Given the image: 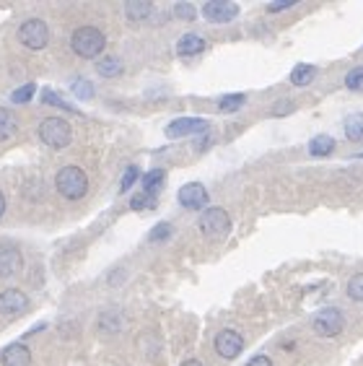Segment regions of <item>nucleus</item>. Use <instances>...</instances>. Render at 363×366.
I'll list each match as a JSON object with an SVG mask.
<instances>
[{
    "mask_svg": "<svg viewBox=\"0 0 363 366\" xmlns=\"http://www.w3.org/2000/svg\"><path fill=\"white\" fill-rule=\"evenodd\" d=\"M55 190H58L65 200L76 203V200L86 197V192H88V177H86V171L81 169V166L68 164V166H62V169L55 174Z\"/></svg>",
    "mask_w": 363,
    "mask_h": 366,
    "instance_id": "obj_1",
    "label": "nucleus"
},
{
    "mask_svg": "<svg viewBox=\"0 0 363 366\" xmlns=\"http://www.w3.org/2000/svg\"><path fill=\"white\" fill-rule=\"evenodd\" d=\"M70 47H73V52H76L78 58L93 60L104 52L107 37H104V32L96 29V26H78L76 32L70 34Z\"/></svg>",
    "mask_w": 363,
    "mask_h": 366,
    "instance_id": "obj_2",
    "label": "nucleus"
},
{
    "mask_svg": "<svg viewBox=\"0 0 363 366\" xmlns=\"http://www.w3.org/2000/svg\"><path fill=\"white\" fill-rule=\"evenodd\" d=\"M39 138H42L44 145H50L55 151H62L73 140V128H70V122L65 117H44L39 122Z\"/></svg>",
    "mask_w": 363,
    "mask_h": 366,
    "instance_id": "obj_3",
    "label": "nucleus"
},
{
    "mask_svg": "<svg viewBox=\"0 0 363 366\" xmlns=\"http://www.w3.org/2000/svg\"><path fill=\"white\" fill-rule=\"evenodd\" d=\"M18 42L24 44L26 50L32 52H39L44 50L47 44H50V26H47V21L44 18H26L24 24L18 26Z\"/></svg>",
    "mask_w": 363,
    "mask_h": 366,
    "instance_id": "obj_4",
    "label": "nucleus"
},
{
    "mask_svg": "<svg viewBox=\"0 0 363 366\" xmlns=\"http://www.w3.org/2000/svg\"><path fill=\"white\" fill-rule=\"evenodd\" d=\"M197 229L203 231V237L208 239L226 237L228 231H231V216L223 208H205L200 221H197Z\"/></svg>",
    "mask_w": 363,
    "mask_h": 366,
    "instance_id": "obj_5",
    "label": "nucleus"
},
{
    "mask_svg": "<svg viewBox=\"0 0 363 366\" xmlns=\"http://www.w3.org/2000/svg\"><path fill=\"white\" fill-rule=\"evenodd\" d=\"M314 332L319 335V338H335V335H340L343 332V327H345V317H343V312L335 307H327L322 309L319 315L314 317L312 322Z\"/></svg>",
    "mask_w": 363,
    "mask_h": 366,
    "instance_id": "obj_6",
    "label": "nucleus"
},
{
    "mask_svg": "<svg viewBox=\"0 0 363 366\" xmlns=\"http://www.w3.org/2000/svg\"><path fill=\"white\" fill-rule=\"evenodd\" d=\"M29 307H32V299L26 291L6 289L0 294V315L3 317H21Z\"/></svg>",
    "mask_w": 363,
    "mask_h": 366,
    "instance_id": "obj_7",
    "label": "nucleus"
},
{
    "mask_svg": "<svg viewBox=\"0 0 363 366\" xmlns=\"http://www.w3.org/2000/svg\"><path fill=\"white\" fill-rule=\"evenodd\" d=\"M216 353H218L220 358H237L242 351H244V338H242V332L239 330H231V327H226V330H220L218 335H216Z\"/></svg>",
    "mask_w": 363,
    "mask_h": 366,
    "instance_id": "obj_8",
    "label": "nucleus"
},
{
    "mask_svg": "<svg viewBox=\"0 0 363 366\" xmlns=\"http://www.w3.org/2000/svg\"><path fill=\"white\" fill-rule=\"evenodd\" d=\"M197 133H208V119L203 117H177L166 125V136L169 138H185L197 136Z\"/></svg>",
    "mask_w": 363,
    "mask_h": 366,
    "instance_id": "obj_9",
    "label": "nucleus"
},
{
    "mask_svg": "<svg viewBox=\"0 0 363 366\" xmlns=\"http://www.w3.org/2000/svg\"><path fill=\"white\" fill-rule=\"evenodd\" d=\"M203 16L211 21V24H228L239 16V6L237 3H228V0H211L203 6Z\"/></svg>",
    "mask_w": 363,
    "mask_h": 366,
    "instance_id": "obj_10",
    "label": "nucleus"
},
{
    "mask_svg": "<svg viewBox=\"0 0 363 366\" xmlns=\"http://www.w3.org/2000/svg\"><path fill=\"white\" fill-rule=\"evenodd\" d=\"M24 270V255L13 244H0V278H13Z\"/></svg>",
    "mask_w": 363,
    "mask_h": 366,
    "instance_id": "obj_11",
    "label": "nucleus"
},
{
    "mask_svg": "<svg viewBox=\"0 0 363 366\" xmlns=\"http://www.w3.org/2000/svg\"><path fill=\"white\" fill-rule=\"evenodd\" d=\"M179 205L190 208V211H200L208 205V190L200 182H187L185 188H179Z\"/></svg>",
    "mask_w": 363,
    "mask_h": 366,
    "instance_id": "obj_12",
    "label": "nucleus"
},
{
    "mask_svg": "<svg viewBox=\"0 0 363 366\" xmlns=\"http://www.w3.org/2000/svg\"><path fill=\"white\" fill-rule=\"evenodd\" d=\"M0 366H32V351L26 343H11L0 353Z\"/></svg>",
    "mask_w": 363,
    "mask_h": 366,
    "instance_id": "obj_13",
    "label": "nucleus"
},
{
    "mask_svg": "<svg viewBox=\"0 0 363 366\" xmlns=\"http://www.w3.org/2000/svg\"><path fill=\"white\" fill-rule=\"evenodd\" d=\"M205 47H208L205 37H200V34H185V37H179L177 55H179V58H194V55L205 52Z\"/></svg>",
    "mask_w": 363,
    "mask_h": 366,
    "instance_id": "obj_14",
    "label": "nucleus"
},
{
    "mask_svg": "<svg viewBox=\"0 0 363 366\" xmlns=\"http://www.w3.org/2000/svg\"><path fill=\"white\" fill-rule=\"evenodd\" d=\"M164 182H166V171H164V169L145 171V174H143V190H140V192L156 197V195H159V190L164 188Z\"/></svg>",
    "mask_w": 363,
    "mask_h": 366,
    "instance_id": "obj_15",
    "label": "nucleus"
},
{
    "mask_svg": "<svg viewBox=\"0 0 363 366\" xmlns=\"http://www.w3.org/2000/svg\"><path fill=\"white\" fill-rule=\"evenodd\" d=\"M18 130V117L13 115V110L8 107H0V140H8L16 136Z\"/></svg>",
    "mask_w": 363,
    "mask_h": 366,
    "instance_id": "obj_16",
    "label": "nucleus"
},
{
    "mask_svg": "<svg viewBox=\"0 0 363 366\" xmlns=\"http://www.w3.org/2000/svg\"><path fill=\"white\" fill-rule=\"evenodd\" d=\"M332 151H335V138L317 136L309 140V154H312L314 159H324V156H329Z\"/></svg>",
    "mask_w": 363,
    "mask_h": 366,
    "instance_id": "obj_17",
    "label": "nucleus"
},
{
    "mask_svg": "<svg viewBox=\"0 0 363 366\" xmlns=\"http://www.w3.org/2000/svg\"><path fill=\"white\" fill-rule=\"evenodd\" d=\"M314 78H317V65H309V63H298L291 70V84L293 86H309Z\"/></svg>",
    "mask_w": 363,
    "mask_h": 366,
    "instance_id": "obj_18",
    "label": "nucleus"
},
{
    "mask_svg": "<svg viewBox=\"0 0 363 366\" xmlns=\"http://www.w3.org/2000/svg\"><path fill=\"white\" fill-rule=\"evenodd\" d=\"M151 13H153V3H145V0H130L125 6V16L130 21H145Z\"/></svg>",
    "mask_w": 363,
    "mask_h": 366,
    "instance_id": "obj_19",
    "label": "nucleus"
},
{
    "mask_svg": "<svg viewBox=\"0 0 363 366\" xmlns=\"http://www.w3.org/2000/svg\"><path fill=\"white\" fill-rule=\"evenodd\" d=\"M96 70H99V76H104V78H117V76H122V63H119V58L107 55V58H102L96 63Z\"/></svg>",
    "mask_w": 363,
    "mask_h": 366,
    "instance_id": "obj_20",
    "label": "nucleus"
},
{
    "mask_svg": "<svg viewBox=\"0 0 363 366\" xmlns=\"http://www.w3.org/2000/svg\"><path fill=\"white\" fill-rule=\"evenodd\" d=\"M345 136H348V140L361 143L363 140V115H350V117H345Z\"/></svg>",
    "mask_w": 363,
    "mask_h": 366,
    "instance_id": "obj_21",
    "label": "nucleus"
},
{
    "mask_svg": "<svg viewBox=\"0 0 363 366\" xmlns=\"http://www.w3.org/2000/svg\"><path fill=\"white\" fill-rule=\"evenodd\" d=\"M39 99H42V104H47V107H58V110H65V112H73V115H76V107L65 102V99H62L58 91H52V89H42Z\"/></svg>",
    "mask_w": 363,
    "mask_h": 366,
    "instance_id": "obj_22",
    "label": "nucleus"
},
{
    "mask_svg": "<svg viewBox=\"0 0 363 366\" xmlns=\"http://www.w3.org/2000/svg\"><path fill=\"white\" fill-rule=\"evenodd\" d=\"M246 104V96L244 94H226L218 99V112H223V115H228V112H237L242 110Z\"/></svg>",
    "mask_w": 363,
    "mask_h": 366,
    "instance_id": "obj_23",
    "label": "nucleus"
},
{
    "mask_svg": "<svg viewBox=\"0 0 363 366\" xmlns=\"http://www.w3.org/2000/svg\"><path fill=\"white\" fill-rule=\"evenodd\" d=\"M119 327H122V317H119L117 312H102V317H99V330L119 332Z\"/></svg>",
    "mask_w": 363,
    "mask_h": 366,
    "instance_id": "obj_24",
    "label": "nucleus"
},
{
    "mask_svg": "<svg viewBox=\"0 0 363 366\" xmlns=\"http://www.w3.org/2000/svg\"><path fill=\"white\" fill-rule=\"evenodd\" d=\"M171 231H174V226H171L169 221H161L153 226V231L148 234V239H151L153 244H159V242H166V239L171 237Z\"/></svg>",
    "mask_w": 363,
    "mask_h": 366,
    "instance_id": "obj_25",
    "label": "nucleus"
},
{
    "mask_svg": "<svg viewBox=\"0 0 363 366\" xmlns=\"http://www.w3.org/2000/svg\"><path fill=\"white\" fill-rule=\"evenodd\" d=\"M34 94H37V86L34 84H24L21 89H16V91L11 94V102L13 104H29Z\"/></svg>",
    "mask_w": 363,
    "mask_h": 366,
    "instance_id": "obj_26",
    "label": "nucleus"
},
{
    "mask_svg": "<svg viewBox=\"0 0 363 366\" xmlns=\"http://www.w3.org/2000/svg\"><path fill=\"white\" fill-rule=\"evenodd\" d=\"M348 296L363 304V273H358V275H353V278L348 281Z\"/></svg>",
    "mask_w": 363,
    "mask_h": 366,
    "instance_id": "obj_27",
    "label": "nucleus"
},
{
    "mask_svg": "<svg viewBox=\"0 0 363 366\" xmlns=\"http://www.w3.org/2000/svg\"><path fill=\"white\" fill-rule=\"evenodd\" d=\"M73 94H76L78 99H84V102L93 99V86H91V81H86V78H78L76 84H73Z\"/></svg>",
    "mask_w": 363,
    "mask_h": 366,
    "instance_id": "obj_28",
    "label": "nucleus"
},
{
    "mask_svg": "<svg viewBox=\"0 0 363 366\" xmlns=\"http://www.w3.org/2000/svg\"><path fill=\"white\" fill-rule=\"evenodd\" d=\"M174 16H177L179 21H194V18H197V8H194L192 3H177V6H174Z\"/></svg>",
    "mask_w": 363,
    "mask_h": 366,
    "instance_id": "obj_29",
    "label": "nucleus"
},
{
    "mask_svg": "<svg viewBox=\"0 0 363 366\" xmlns=\"http://www.w3.org/2000/svg\"><path fill=\"white\" fill-rule=\"evenodd\" d=\"M345 86L350 91H363V65L353 68L350 73L345 76Z\"/></svg>",
    "mask_w": 363,
    "mask_h": 366,
    "instance_id": "obj_30",
    "label": "nucleus"
},
{
    "mask_svg": "<svg viewBox=\"0 0 363 366\" xmlns=\"http://www.w3.org/2000/svg\"><path fill=\"white\" fill-rule=\"evenodd\" d=\"M138 177H140L138 166H127L125 174H122V179H119V192H127V190H130L138 182Z\"/></svg>",
    "mask_w": 363,
    "mask_h": 366,
    "instance_id": "obj_31",
    "label": "nucleus"
},
{
    "mask_svg": "<svg viewBox=\"0 0 363 366\" xmlns=\"http://www.w3.org/2000/svg\"><path fill=\"white\" fill-rule=\"evenodd\" d=\"M153 205H156V197L145 195V192H138L130 200V208H136V211H145V208H153Z\"/></svg>",
    "mask_w": 363,
    "mask_h": 366,
    "instance_id": "obj_32",
    "label": "nucleus"
},
{
    "mask_svg": "<svg viewBox=\"0 0 363 366\" xmlns=\"http://www.w3.org/2000/svg\"><path fill=\"white\" fill-rule=\"evenodd\" d=\"M298 0H280V3H270L268 6V13H280V11H288V8H293Z\"/></svg>",
    "mask_w": 363,
    "mask_h": 366,
    "instance_id": "obj_33",
    "label": "nucleus"
},
{
    "mask_svg": "<svg viewBox=\"0 0 363 366\" xmlns=\"http://www.w3.org/2000/svg\"><path fill=\"white\" fill-rule=\"evenodd\" d=\"M288 112H293V102H280L275 110H272V115L275 117H283V115H288Z\"/></svg>",
    "mask_w": 363,
    "mask_h": 366,
    "instance_id": "obj_34",
    "label": "nucleus"
},
{
    "mask_svg": "<svg viewBox=\"0 0 363 366\" xmlns=\"http://www.w3.org/2000/svg\"><path fill=\"white\" fill-rule=\"evenodd\" d=\"M246 366H272V361L268 356H254V358H249V361H246Z\"/></svg>",
    "mask_w": 363,
    "mask_h": 366,
    "instance_id": "obj_35",
    "label": "nucleus"
},
{
    "mask_svg": "<svg viewBox=\"0 0 363 366\" xmlns=\"http://www.w3.org/2000/svg\"><path fill=\"white\" fill-rule=\"evenodd\" d=\"M6 208H8V203H6V195H3V192H0V218H3V216H6Z\"/></svg>",
    "mask_w": 363,
    "mask_h": 366,
    "instance_id": "obj_36",
    "label": "nucleus"
},
{
    "mask_svg": "<svg viewBox=\"0 0 363 366\" xmlns=\"http://www.w3.org/2000/svg\"><path fill=\"white\" fill-rule=\"evenodd\" d=\"M44 327H47V325H44V322H39V325H34V327H32V330H29V332H26V338H29V335H37V332H39V330H44Z\"/></svg>",
    "mask_w": 363,
    "mask_h": 366,
    "instance_id": "obj_37",
    "label": "nucleus"
},
{
    "mask_svg": "<svg viewBox=\"0 0 363 366\" xmlns=\"http://www.w3.org/2000/svg\"><path fill=\"white\" fill-rule=\"evenodd\" d=\"M182 366H203V364H200L197 358H187V361H185V364H182Z\"/></svg>",
    "mask_w": 363,
    "mask_h": 366,
    "instance_id": "obj_38",
    "label": "nucleus"
},
{
    "mask_svg": "<svg viewBox=\"0 0 363 366\" xmlns=\"http://www.w3.org/2000/svg\"><path fill=\"white\" fill-rule=\"evenodd\" d=\"M353 159H363V154H355V156H353Z\"/></svg>",
    "mask_w": 363,
    "mask_h": 366,
    "instance_id": "obj_39",
    "label": "nucleus"
}]
</instances>
